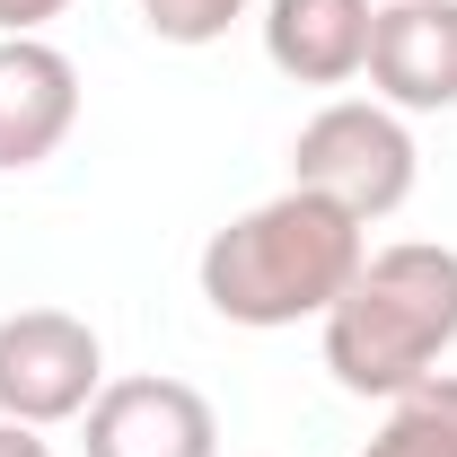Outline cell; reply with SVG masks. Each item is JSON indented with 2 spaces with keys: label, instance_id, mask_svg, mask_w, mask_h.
I'll return each mask as SVG.
<instances>
[{
  "label": "cell",
  "instance_id": "cell-11",
  "mask_svg": "<svg viewBox=\"0 0 457 457\" xmlns=\"http://www.w3.org/2000/svg\"><path fill=\"white\" fill-rule=\"evenodd\" d=\"M71 0H0V36H45Z\"/></svg>",
  "mask_w": 457,
  "mask_h": 457
},
{
  "label": "cell",
  "instance_id": "cell-3",
  "mask_svg": "<svg viewBox=\"0 0 457 457\" xmlns=\"http://www.w3.org/2000/svg\"><path fill=\"white\" fill-rule=\"evenodd\" d=\"M290 185H308V194H326L335 212L352 220H387L413 203V185H422V150H413V132H404L396 106H378V97H335V106H317L299 123V141H290Z\"/></svg>",
  "mask_w": 457,
  "mask_h": 457
},
{
  "label": "cell",
  "instance_id": "cell-12",
  "mask_svg": "<svg viewBox=\"0 0 457 457\" xmlns=\"http://www.w3.org/2000/svg\"><path fill=\"white\" fill-rule=\"evenodd\" d=\"M0 457H54V449H45V431H27V422H0Z\"/></svg>",
  "mask_w": 457,
  "mask_h": 457
},
{
  "label": "cell",
  "instance_id": "cell-10",
  "mask_svg": "<svg viewBox=\"0 0 457 457\" xmlns=\"http://www.w3.org/2000/svg\"><path fill=\"white\" fill-rule=\"evenodd\" d=\"M132 9H141V27L159 45H185V54L194 45H220L228 27L246 18V0H132Z\"/></svg>",
  "mask_w": 457,
  "mask_h": 457
},
{
  "label": "cell",
  "instance_id": "cell-1",
  "mask_svg": "<svg viewBox=\"0 0 457 457\" xmlns=\"http://www.w3.org/2000/svg\"><path fill=\"white\" fill-rule=\"evenodd\" d=\"M361 255H370V228L352 212H335L308 185H282L273 203L212 228L194 282L212 299V317L246 326V335H282V326H308L335 308L361 273Z\"/></svg>",
  "mask_w": 457,
  "mask_h": 457
},
{
  "label": "cell",
  "instance_id": "cell-6",
  "mask_svg": "<svg viewBox=\"0 0 457 457\" xmlns=\"http://www.w3.org/2000/svg\"><path fill=\"white\" fill-rule=\"evenodd\" d=\"M361 79L396 114H449L457 106V0H378Z\"/></svg>",
  "mask_w": 457,
  "mask_h": 457
},
{
  "label": "cell",
  "instance_id": "cell-9",
  "mask_svg": "<svg viewBox=\"0 0 457 457\" xmlns=\"http://www.w3.org/2000/svg\"><path fill=\"white\" fill-rule=\"evenodd\" d=\"M361 457H457V370H440V378H422L413 396L387 404L378 440Z\"/></svg>",
  "mask_w": 457,
  "mask_h": 457
},
{
  "label": "cell",
  "instance_id": "cell-4",
  "mask_svg": "<svg viewBox=\"0 0 457 457\" xmlns=\"http://www.w3.org/2000/svg\"><path fill=\"white\" fill-rule=\"evenodd\" d=\"M97 387H106V343L88 317H71V308L0 317V422H27V431L79 422Z\"/></svg>",
  "mask_w": 457,
  "mask_h": 457
},
{
  "label": "cell",
  "instance_id": "cell-8",
  "mask_svg": "<svg viewBox=\"0 0 457 457\" xmlns=\"http://www.w3.org/2000/svg\"><path fill=\"white\" fill-rule=\"evenodd\" d=\"M378 0H264V62L299 88H343L370 71Z\"/></svg>",
  "mask_w": 457,
  "mask_h": 457
},
{
  "label": "cell",
  "instance_id": "cell-7",
  "mask_svg": "<svg viewBox=\"0 0 457 457\" xmlns=\"http://www.w3.org/2000/svg\"><path fill=\"white\" fill-rule=\"evenodd\" d=\"M79 123V62L45 36H0V176L45 168Z\"/></svg>",
  "mask_w": 457,
  "mask_h": 457
},
{
  "label": "cell",
  "instance_id": "cell-5",
  "mask_svg": "<svg viewBox=\"0 0 457 457\" xmlns=\"http://www.w3.org/2000/svg\"><path fill=\"white\" fill-rule=\"evenodd\" d=\"M79 440L88 457H220V413L185 378H106Z\"/></svg>",
  "mask_w": 457,
  "mask_h": 457
},
{
  "label": "cell",
  "instance_id": "cell-2",
  "mask_svg": "<svg viewBox=\"0 0 457 457\" xmlns=\"http://www.w3.org/2000/svg\"><path fill=\"white\" fill-rule=\"evenodd\" d=\"M317 335H326V370L343 396H413L457 352V246L440 237L370 246L352 290L317 317Z\"/></svg>",
  "mask_w": 457,
  "mask_h": 457
}]
</instances>
